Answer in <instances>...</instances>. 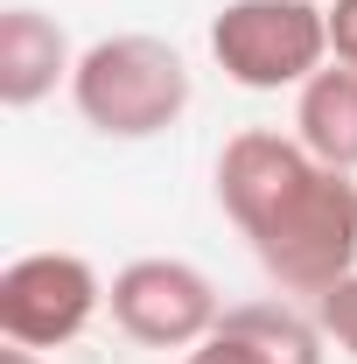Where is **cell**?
Here are the masks:
<instances>
[{
    "mask_svg": "<svg viewBox=\"0 0 357 364\" xmlns=\"http://www.w3.org/2000/svg\"><path fill=\"white\" fill-rule=\"evenodd\" d=\"M218 203L287 294L322 301L357 273V182L343 168H322L294 134L245 127L224 140Z\"/></svg>",
    "mask_w": 357,
    "mask_h": 364,
    "instance_id": "1",
    "label": "cell"
},
{
    "mask_svg": "<svg viewBox=\"0 0 357 364\" xmlns=\"http://www.w3.org/2000/svg\"><path fill=\"white\" fill-rule=\"evenodd\" d=\"M196 98V77H189V56L161 36H140V28H119V36H98L91 49H78V70H70V105L91 134L105 140H154L169 134Z\"/></svg>",
    "mask_w": 357,
    "mask_h": 364,
    "instance_id": "2",
    "label": "cell"
},
{
    "mask_svg": "<svg viewBox=\"0 0 357 364\" xmlns=\"http://www.w3.org/2000/svg\"><path fill=\"white\" fill-rule=\"evenodd\" d=\"M211 56L238 91H302L329 63L322 0H224L211 21Z\"/></svg>",
    "mask_w": 357,
    "mask_h": 364,
    "instance_id": "3",
    "label": "cell"
},
{
    "mask_svg": "<svg viewBox=\"0 0 357 364\" xmlns=\"http://www.w3.org/2000/svg\"><path fill=\"white\" fill-rule=\"evenodd\" d=\"M105 309H112V329L140 350H196L224 322V294L203 267L154 252V259H127L112 273Z\"/></svg>",
    "mask_w": 357,
    "mask_h": 364,
    "instance_id": "4",
    "label": "cell"
},
{
    "mask_svg": "<svg viewBox=\"0 0 357 364\" xmlns=\"http://www.w3.org/2000/svg\"><path fill=\"white\" fill-rule=\"evenodd\" d=\"M105 309V280L85 252H21L0 267V336L21 350H63L78 343Z\"/></svg>",
    "mask_w": 357,
    "mask_h": 364,
    "instance_id": "5",
    "label": "cell"
},
{
    "mask_svg": "<svg viewBox=\"0 0 357 364\" xmlns=\"http://www.w3.org/2000/svg\"><path fill=\"white\" fill-rule=\"evenodd\" d=\"M322 322L294 301H238L196 350H182V364H322Z\"/></svg>",
    "mask_w": 357,
    "mask_h": 364,
    "instance_id": "6",
    "label": "cell"
},
{
    "mask_svg": "<svg viewBox=\"0 0 357 364\" xmlns=\"http://www.w3.org/2000/svg\"><path fill=\"white\" fill-rule=\"evenodd\" d=\"M70 70H78V49L56 14L28 7V0L0 7V105L7 112L43 105L56 85H70Z\"/></svg>",
    "mask_w": 357,
    "mask_h": 364,
    "instance_id": "7",
    "label": "cell"
},
{
    "mask_svg": "<svg viewBox=\"0 0 357 364\" xmlns=\"http://www.w3.org/2000/svg\"><path fill=\"white\" fill-rule=\"evenodd\" d=\"M294 140L322 168L357 176V70L351 63H322L309 85L294 91Z\"/></svg>",
    "mask_w": 357,
    "mask_h": 364,
    "instance_id": "8",
    "label": "cell"
},
{
    "mask_svg": "<svg viewBox=\"0 0 357 364\" xmlns=\"http://www.w3.org/2000/svg\"><path fill=\"white\" fill-rule=\"evenodd\" d=\"M315 322H322V336H329L336 350H351V358H357V273H351V280H336V287L315 301Z\"/></svg>",
    "mask_w": 357,
    "mask_h": 364,
    "instance_id": "9",
    "label": "cell"
},
{
    "mask_svg": "<svg viewBox=\"0 0 357 364\" xmlns=\"http://www.w3.org/2000/svg\"><path fill=\"white\" fill-rule=\"evenodd\" d=\"M329 63L357 70V0H329Z\"/></svg>",
    "mask_w": 357,
    "mask_h": 364,
    "instance_id": "10",
    "label": "cell"
},
{
    "mask_svg": "<svg viewBox=\"0 0 357 364\" xmlns=\"http://www.w3.org/2000/svg\"><path fill=\"white\" fill-rule=\"evenodd\" d=\"M0 364H43V350H21V343H7V350H0Z\"/></svg>",
    "mask_w": 357,
    "mask_h": 364,
    "instance_id": "11",
    "label": "cell"
}]
</instances>
